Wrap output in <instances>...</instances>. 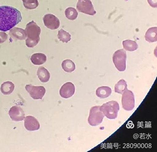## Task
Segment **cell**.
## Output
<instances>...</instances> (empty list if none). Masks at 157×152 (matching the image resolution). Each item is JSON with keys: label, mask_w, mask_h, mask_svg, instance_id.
Instances as JSON below:
<instances>
[{"label": "cell", "mask_w": 157, "mask_h": 152, "mask_svg": "<svg viewBox=\"0 0 157 152\" xmlns=\"http://www.w3.org/2000/svg\"><path fill=\"white\" fill-rule=\"evenodd\" d=\"M14 84L11 82L7 81L3 82L1 87V92L4 95H10L14 90Z\"/></svg>", "instance_id": "obj_18"}, {"label": "cell", "mask_w": 157, "mask_h": 152, "mask_svg": "<svg viewBox=\"0 0 157 152\" xmlns=\"http://www.w3.org/2000/svg\"><path fill=\"white\" fill-rule=\"evenodd\" d=\"M124 48L129 51H133L137 50L138 48V45L135 41L130 40H125L122 42Z\"/></svg>", "instance_id": "obj_19"}, {"label": "cell", "mask_w": 157, "mask_h": 152, "mask_svg": "<svg viewBox=\"0 0 157 152\" xmlns=\"http://www.w3.org/2000/svg\"><path fill=\"white\" fill-rule=\"evenodd\" d=\"M157 0H147L149 4L153 8L157 7Z\"/></svg>", "instance_id": "obj_26"}, {"label": "cell", "mask_w": 157, "mask_h": 152, "mask_svg": "<svg viewBox=\"0 0 157 152\" xmlns=\"http://www.w3.org/2000/svg\"><path fill=\"white\" fill-rule=\"evenodd\" d=\"M76 8L79 12L89 15H94L96 14V11L90 0H79Z\"/></svg>", "instance_id": "obj_7"}, {"label": "cell", "mask_w": 157, "mask_h": 152, "mask_svg": "<svg viewBox=\"0 0 157 152\" xmlns=\"http://www.w3.org/2000/svg\"><path fill=\"white\" fill-rule=\"evenodd\" d=\"M112 90L108 86H101L98 87L96 90V95L101 99L106 98L112 94Z\"/></svg>", "instance_id": "obj_14"}, {"label": "cell", "mask_w": 157, "mask_h": 152, "mask_svg": "<svg viewBox=\"0 0 157 152\" xmlns=\"http://www.w3.org/2000/svg\"><path fill=\"white\" fill-rule=\"evenodd\" d=\"M25 30L27 37L26 46L28 48H32L37 45L40 40V28L33 21L27 24Z\"/></svg>", "instance_id": "obj_2"}, {"label": "cell", "mask_w": 157, "mask_h": 152, "mask_svg": "<svg viewBox=\"0 0 157 152\" xmlns=\"http://www.w3.org/2000/svg\"><path fill=\"white\" fill-rule=\"evenodd\" d=\"M58 36L59 41L67 43L71 40V34L63 29L58 31Z\"/></svg>", "instance_id": "obj_22"}, {"label": "cell", "mask_w": 157, "mask_h": 152, "mask_svg": "<svg viewBox=\"0 0 157 152\" xmlns=\"http://www.w3.org/2000/svg\"><path fill=\"white\" fill-rule=\"evenodd\" d=\"M157 27H151L149 29L145 34V38L146 41L150 42H156Z\"/></svg>", "instance_id": "obj_17"}, {"label": "cell", "mask_w": 157, "mask_h": 152, "mask_svg": "<svg viewBox=\"0 0 157 152\" xmlns=\"http://www.w3.org/2000/svg\"><path fill=\"white\" fill-rule=\"evenodd\" d=\"M25 8L28 10L36 9L39 6L38 0H22Z\"/></svg>", "instance_id": "obj_24"}, {"label": "cell", "mask_w": 157, "mask_h": 152, "mask_svg": "<svg viewBox=\"0 0 157 152\" xmlns=\"http://www.w3.org/2000/svg\"><path fill=\"white\" fill-rule=\"evenodd\" d=\"M62 67L64 71L69 73L73 72L75 69V66L74 62L69 59H66L63 61Z\"/></svg>", "instance_id": "obj_20"}, {"label": "cell", "mask_w": 157, "mask_h": 152, "mask_svg": "<svg viewBox=\"0 0 157 152\" xmlns=\"http://www.w3.org/2000/svg\"><path fill=\"white\" fill-rule=\"evenodd\" d=\"M31 61L34 65H42L46 62L47 56L42 53H36L32 55Z\"/></svg>", "instance_id": "obj_15"}, {"label": "cell", "mask_w": 157, "mask_h": 152, "mask_svg": "<svg viewBox=\"0 0 157 152\" xmlns=\"http://www.w3.org/2000/svg\"><path fill=\"white\" fill-rule=\"evenodd\" d=\"M43 21L47 28L52 30L57 29L60 25L59 19L52 14H46L43 17Z\"/></svg>", "instance_id": "obj_9"}, {"label": "cell", "mask_w": 157, "mask_h": 152, "mask_svg": "<svg viewBox=\"0 0 157 152\" xmlns=\"http://www.w3.org/2000/svg\"><path fill=\"white\" fill-rule=\"evenodd\" d=\"M25 126L27 130H37L40 128V124L37 120L33 116H27L25 119Z\"/></svg>", "instance_id": "obj_12"}, {"label": "cell", "mask_w": 157, "mask_h": 152, "mask_svg": "<svg viewBox=\"0 0 157 152\" xmlns=\"http://www.w3.org/2000/svg\"><path fill=\"white\" fill-rule=\"evenodd\" d=\"M100 107V106H95L90 109L88 121L90 126H98L102 122L104 115Z\"/></svg>", "instance_id": "obj_4"}, {"label": "cell", "mask_w": 157, "mask_h": 152, "mask_svg": "<svg viewBox=\"0 0 157 152\" xmlns=\"http://www.w3.org/2000/svg\"><path fill=\"white\" fill-rule=\"evenodd\" d=\"M127 82L124 79H121L116 84L114 87L115 93L122 94L127 89Z\"/></svg>", "instance_id": "obj_21"}, {"label": "cell", "mask_w": 157, "mask_h": 152, "mask_svg": "<svg viewBox=\"0 0 157 152\" xmlns=\"http://www.w3.org/2000/svg\"><path fill=\"white\" fill-rule=\"evenodd\" d=\"M100 109L108 118L114 119L117 117L120 106L117 101H111L103 104L100 107Z\"/></svg>", "instance_id": "obj_3"}, {"label": "cell", "mask_w": 157, "mask_h": 152, "mask_svg": "<svg viewBox=\"0 0 157 152\" xmlns=\"http://www.w3.org/2000/svg\"><path fill=\"white\" fill-rule=\"evenodd\" d=\"M10 34L15 40H24L27 37L25 30L18 27H14L10 30Z\"/></svg>", "instance_id": "obj_13"}, {"label": "cell", "mask_w": 157, "mask_h": 152, "mask_svg": "<svg viewBox=\"0 0 157 152\" xmlns=\"http://www.w3.org/2000/svg\"><path fill=\"white\" fill-rule=\"evenodd\" d=\"M8 35L4 32H0V43H2L6 41Z\"/></svg>", "instance_id": "obj_25"}, {"label": "cell", "mask_w": 157, "mask_h": 152, "mask_svg": "<svg viewBox=\"0 0 157 152\" xmlns=\"http://www.w3.org/2000/svg\"><path fill=\"white\" fill-rule=\"evenodd\" d=\"M127 53L123 49L117 50L113 56L114 65L118 71H124L126 70Z\"/></svg>", "instance_id": "obj_5"}, {"label": "cell", "mask_w": 157, "mask_h": 152, "mask_svg": "<svg viewBox=\"0 0 157 152\" xmlns=\"http://www.w3.org/2000/svg\"><path fill=\"white\" fill-rule=\"evenodd\" d=\"M25 89L31 97L35 100L42 99L46 93L45 89L43 86H34L31 85H27L25 86Z\"/></svg>", "instance_id": "obj_8"}, {"label": "cell", "mask_w": 157, "mask_h": 152, "mask_svg": "<svg viewBox=\"0 0 157 152\" xmlns=\"http://www.w3.org/2000/svg\"><path fill=\"white\" fill-rule=\"evenodd\" d=\"M75 92V87L72 82H67L64 84L59 90V94L64 98L71 97Z\"/></svg>", "instance_id": "obj_11"}, {"label": "cell", "mask_w": 157, "mask_h": 152, "mask_svg": "<svg viewBox=\"0 0 157 152\" xmlns=\"http://www.w3.org/2000/svg\"><path fill=\"white\" fill-rule=\"evenodd\" d=\"M10 118L13 121L20 122L25 119V113L20 106H14L11 107L9 112Z\"/></svg>", "instance_id": "obj_10"}, {"label": "cell", "mask_w": 157, "mask_h": 152, "mask_svg": "<svg viewBox=\"0 0 157 152\" xmlns=\"http://www.w3.org/2000/svg\"><path fill=\"white\" fill-rule=\"evenodd\" d=\"M37 75L39 79L42 82H47L50 79V74L48 70L43 66H41L38 69Z\"/></svg>", "instance_id": "obj_16"}, {"label": "cell", "mask_w": 157, "mask_h": 152, "mask_svg": "<svg viewBox=\"0 0 157 152\" xmlns=\"http://www.w3.org/2000/svg\"><path fill=\"white\" fill-rule=\"evenodd\" d=\"M122 94L121 102L123 109L127 111L132 110L135 104L134 93L132 91L127 89Z\"/></svg>", "instance_id": "obj_6"}, {"label": "cell", "mask_w": 157, "mask_h": 152, "mask_svg": "<svg viewBox=\"0 0 157 152\" xmlns=\"http://www.w3.org/2000/svg\"><path fill=\"white\" fill-rule=\"evenodd\" d=\"M20 11L7 6H0V31L3 32L10 30L22 19Z\"/></svg>", "instance_id": "obj_1"}, {"label": "cell", "mask_w": 157, "mask_h": 152, "mask_svg": "<svg viewBox=\"0 0 157 152\" xmlns=\"http://www.w3.org/2000/svg\"><path fill=\"white\" fill-rule=\"evenodd\" d=\"M65 15L67 19L74 20L77 18L78 13L75 8L69 7L65 10Z\"/></svg>", "instance_id": "obj_23"}]
</instances>
